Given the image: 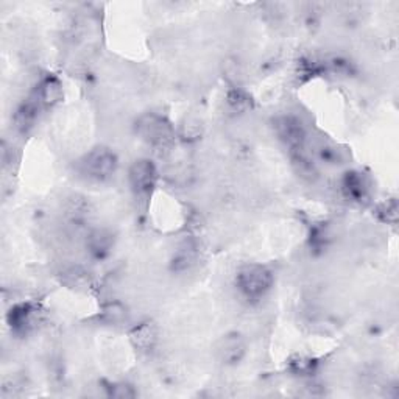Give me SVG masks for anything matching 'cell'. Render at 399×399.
<instances>
[{
  "label": "cell",
  "instance_id": "1",
  "mask_svg": "<svg viewBox=\"0 0 399 399\" xmlns=\"http://www.w3.org/2000/svg\"><path fill=\"white\" fill-rule=\"evenodd\" d=\"M136 132L142 141L158 150L172 147L175 142V130L170 125V122L166 117L153 113L143 114L137 119Z\"/></svg>",
  "mask_w": 399,
  "mask_h": 399
},
{
  "label": "cell",
  "instance_id": "2",
  "mask_svg": "<svg viewBox=\"0 0 399 399\" xmlns=\"http://www.w3.org/2000/svg\"><path fill=\"white\" fill-rule=\"evenodd\" d=\"M237 290L247 299L256 301L263 298L273 285V273L267 267L250 264L242 267L235 276Z\"/></svg>",
  "mask_w": 399,
  "mask_h": 399
},
{
  "label": "cell",
  "instance_id": "3",
  "mask_svg": "<svg viewBox=\"0 0 399 399\" xmlns=\"http://www.w3.org/2000/svg\"><path fill=\"white\" fill-rule=\"evenodd\" d=\"M81 172L93 180H108L117 169V158L109 148L99 147L89 152L80 162Z\"/></svg>",
  "mask_w": 399,
  "mask_h": 399
},
{
  "label": "cell",
  "instance_id": "4",
  "mask_svg": "<svg viewBox=\"0 0 399 399\" xmlns=\"http://www.w3.org/2000/svg\"><path fill=\"white\" fill-rule=\"evenodd\" d=\"M128 180L136 195L147 197L153 192L158 181V170L150 159H137L130 167Z\"/></svg>",
  "mask_w": 399,
  "mask_h": 399
},
{
  "label": "cell",
  "instance_id": "5",
  "mask_svg": "<svg viewBox=\"0 0 399 399\" xmlns=\"http://www.w3.org/2000/svg\"><path fill=\"white\" fill-rule=\"evenodd\" d=\"M274 130L279 139L292 150H301L306 142V130L299 119L293 116H283L274 120Z\"/></svg>",
  "mask_w": 399,
  "mask_h": 399
},
{
  "label": "cell",
  "instance_id": "6",
  "mask_svg": "<svg viewBox=\"0 0 399 399\" xmlns=\"http://www.w3.org/2000/svg\"><path fill=\"white\" fill-rule=\"evenodd\" d=\"M247 346L244 338L237 334H231V336H226L221 340L219 345V357L220 361L226 365H235L239 363L245 356Z\"/></svg>",
  "mask_w": 399,
  "mask_h": 399
},
{
  "label": "cell",
  "instance_id": "7",
  "mask_svg": "<svg viewBox=\"0 0 399 399\" xmlns=\"http://www.w3.org/2000/svg\"><path fill=\"white\" fill-rule=\"evenodd\" d=\"M63 97V88L61 83L55 77H47L45 80L39 84L36 91V102L44 108L54 107L55 103L61 100Z\"/></svg>",
  "mask_w": 399,
  "mask_h": 399
},
{
  "label": "cell",
  "instance_id": "8",
  "mask_svg": "<svg viewBox=\"0 0 399 399\" xmlns=\"http://www.w3.org/2000/svg\"><path fill=\"white\" fill-rule=\"evenodd\" d=\"M368 192L365 178L362 173L348 172L343 178V194L345 197L351 201H362Z\"/></svg>",
  "mask_w": 399,
  "mask_h": 399
},
{
  "label": "cell",
  "instance_id": "9",
  "mask_svg": "<svg viewBox=\"0 0 399 399\" xmlns=\"http://www.w3.org/2000/svg\"><path fill=\"white\" fill-rule=\"evenodd\" d=\"M156 340H158V331H156L155 326L152 323H143L137 328L133 329L132 332V342L134 343L136 348L139 350H152Z\"/></svg>",
  "mask_w": 399,
  "mask_h": 399
},
{
  "label": "cell",
  "instance_id": "10",
  "mask_svg": "<svg viewBox=\"0 0 399 399\" xmlns=\"http://www.w3.org/2000/svg\"><path fill=\"white\" fill-rule=\"evenodd\" d=\"M33 313L35 309L31 307V304L16 306L10 313V323L17 331L29 329L31 323H33Z\"/></svg>",
  "mask_w": 399,
  "mask_h": 399
},
{
  "label": "cell",
  "instance_id": "11",
  "mask_svg": "<svg viewBox=\"0 0 399 399\" xmlns=\"http://www.w3.org/2000/svg\"><path fill=\"white\" fill-rule=\"evenodd\" d=\"M113 235H111L107 231H95L91 234V239H89V247H91V250H93L95 254H103V253H107L109 248H111V244H113Z\"/></svg>",
  "mask_w": 399,
  "mask_h": 399
},
{
  "label": "cell",
  "instance_id": "12",
  "mask_svg": "<svg viewBox=\"0 0 399 399\" xmlns=\"http://www.w3.org/2000/svg\"><path fill=\"white\" fill-rule=\"evenodd\" d=\"M228 103H230L234 109L245 111L251 107V99L247 95V93H244V91L234 89L228 94Z\"/></svg>",
  "mask_w": 399,
  "mask_h": 399
},
{
  "label": "cell",
  "instance_id": "13",
  "mask_svg": "<svg viewBox=\"0 0 399 399\" xmlns=\"http://www.w3.org/2000/svg\"><path fill=\"white\" fill-rule=\"evenodd\" d=\"M194 258H195V250L191 247H185L181 248V250L176 253L175 256V267L176 270H186L194 263Z\"/></svg>",
  "mask_w": 399,
  "mask_h": 399
},
{
  "label": "cell",
  "instance_id": "14",
  "mask_svg": "<svg viewBox=\"0 0 399 399\" xmlns=\"http://www.w3.org/2000/svg\"><path fill=\"white\" fill-rule=\"evenodd\" d=\"M111 395L114 398H132L134 396V391L128 385H119V387L111 389Z\"/></svg>",
  "mask_w": 399,
  "mask_h": 399
}]
</instances>
